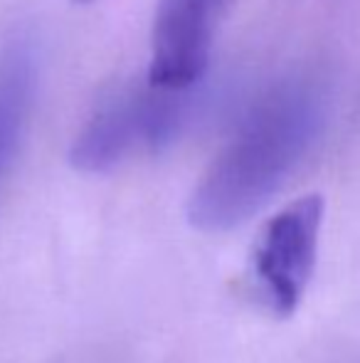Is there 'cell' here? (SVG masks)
<instances>
[{
  "label": "cell",
  "instance_id": "obj_1",
  "mask_svg": "<svg viewBox=\"0 0 360 363\" xmlns=\"http://www.w3.org/2000/svg\"><path fill=\"white\" fill-rule=\"evenodd\" d=\"M313 129L316 106L301 86H279L257 101L192 188V228L225 233L250 220L306 153Z\"/></svg>",
  "mask_w": 360,
  "mask_h": 363
},
{
  "label": "cell",
  "instance_id": "obj_2",
  "mask_svg": "<svg viewBox=\"0 0 360 363\" xmlns=\"http://www.w3.org/2000/svg\"><path fill=\"white\" fill-rule=\"evenodd\" d=\"M192 89H166L149 77L116 86L96 104L74 139L72 166L84 173H106L136 153L170 146L190 124Z\"/></svg>",
  "mask_w": 360,
  "mask_h": 363
},
{
  "label": "cell",
  "instance_id": "obj_6",
  "mask_svg": "<svg viewBox=\"0 0 360 363\" xmlns=\"http://www.w3.org/2000/svg\"><path fill=\"white\" fill-rule=\"evenodd\" d=\"M74 3H91V0H74Z\"/></svg>",
  "mask_w": 360,
  "mask_h": 363
},
{
  "label": "cell",
  "instance_id": "obj_4",
  "mask_svg": "<svg viewBox=\"0 0 360 363\" xmlns=\"http://www.w3.org/2000/svg\"><path fill=\"white\" fill-rule=\"evenodd\" d=\"M225 0H161L151 38L149 79L166 89H192L207 72L212 35Z\"/></svg>",
  "mask_w": 360,
  "mask_h": 363
},
{
  "label": "cell",
  "instance_id": "obj_5",
  "mask_svg": "<svg viewBox=\"0 0 360 363\" xmlns=\"http://www.w3.org/2000/svg\"><path fill=\"white\" fill-rule=\"evenodd\" d=\"M37 84V57L28 38H15L0 52V188L18 156Z\"/></svg>",
  "mask_w": 360,
  "mask_h": 363
},
{
  "label": "cell",
  "instance_id": "obj_3",
  "mask_svg": "<svg viewBox=\"0 0 360 363\" xmlns=\"http://www.w3.org/2000/svg\"><path fill=\"white\" fill-rule=\"evenodd\" d=\"M323 198L311 193L267 220L250 257V284L274 316L298 309L318 259Z\"/></svg>",
  "mask_w": 360,
  "mask_h": 363
}]
</instances>
